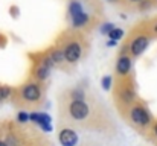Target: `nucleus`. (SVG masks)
<instances>
[{"mask_svg":"<svg viewBox=\"0 0 157 146\" xmlns=\"http://www.w3.org/2000/svg\"><path fill=\"white\" fill-rule=\"evenodd\" d=\"M104 5L101 0H69L67 2V21L69 29L81 34H89L102 20Z\"/></svg>","mask_w":157,"mask_h":146,"instance_id":"1","label":"nucleus"},{"mask_svg":"<svg viewBox=\"0 0 157 146\" xmlns=\"http://www.w3.org/2000/svg\"><path fill=\"white\" fill-rule=\"evenodd\" d=\"M61 114L73 125L78 126H95L99 128L102 108L89 102V96L86 95L81 99H72L67 95L61 99Z\"/></svg>","mask_w":157,"mask_h":146,"instance_id":"2","label":"nucleus"},{"mask_svg":"<svg viewBox=\"0 0 157 146\" xmlns=\"http://www.w3.org/2000/svg\"><path fill=\"white\" fill-rule=\"evenodd\" d=\"M55 44L61 49L63 56L69 67H73L78 62H81L87 56L89 49H90L86 34H81L73 29H67L61 32Z\"/></svg>","mask_w":157,"mask_h":146,"instance_id":"3","label":"nucleus"},{"mask_svg":"<svg viewBox=\"0 0 157 146\" xmlns=\"http://www.w3.org/2000/svg\"><path fill=\"white\" fill-rule=\"evenodd\" d=\"M113 97L114 103L119 110L121 114H124L136 100H137V92H136V84L133 79V75L127 78H114L113 84Z\"/></svg>","mask_w":157,"mask_h":146,"instance_id":"4","label":"nucleus"},{"mask_svg":"<svg viewBox=\"0 0 157 146\" xmlns=\"http://www.w3.org/2000/svg\"><path fill=\"white\" fill-rule=\"evenodd\" d=\"M153 37L150 35V32L147 31L145 24L144 23H139L136 28L131 29V32L128 34L127 40H125V44L122 46L121 53H128L133 59L134 58H139L147 49L150 46Z\"/></svg>","mask_w":157,"mask_h":146,"instance_id":"5","label":"nucleus"},{"mask_svg":"<svg viewBox=\"0 0 157 146\" xmlns=\"http://www.w3.org/2000/svg\"><path fill=\"white\" fill-rule=\"evenodd\" d=\"M15 99L23 108H29V110L38 108L44 100V85H43V82L35 81V79L25 82L17 90Z\"/></svg>","mask_w":157,"mask_h":146,"instance_id":"6","label":"nucleus"},{"mask_svg":"<svg viewBox=\"0 0 157 146\" xmlns=\"http://www.w3.org/2000/svg\"><path fill=\"white\" fill-rule=\"evenodd\" d=\"M122 116L125 117V120L128 122V125H131L139 133H148V129H150V126L153 123V117H151L150 110L139 99Z\"/></svg>","mask_w":157,"mask_h":146,"instance_id":"7","label":"nucleus"},{"mask_svg":"<svg viewBox=\"0 0 157 146\" xmlns=\"http://www.w3.org/2000/svg\"><path fill=\"white\" fill-rule=\"evenodd\" d=\"M53 70V67L49 64V61L43 56L35 59V64H34V69H32V79L35 81H40V82H44L49 76H51V72Z\"/></svg>","mask_w":157,"mask_h":146,"instance_id":"8","label":"nucleus"},{"mask_svg":"<svg viewBox=\"0 0 157 146\" xmlns=\"http://www.w3.org/2000/svg\"><path fill=\"white\" fill-rule=\"evenodd\" d=\"M133 72V58L128 53H119L114 66V78H127Z\"/></svg>","mask_w":157,"mask_h":146,"instance_id":"9","label":"nucleus"},{"mask_svg":"<svg viewBox=\"0 0 157 146\" xmlns=\"http://www.w3.org/2000/svg\"><path fill=\"white\" fill-rule=\"evenodd\" d=\"M43 56L49 61V64L52 66L53 69H61V70H69V69H70V67L67 66L64 56H63L61 49L58 47L56 44L52 46V47H49L46 52H43Z\"/></svg>","mask_w":157,"mask_h":146,"instance_id":"10","label":"nucleus"},{"mask_svg":"<svg viewBox=\"0 0 157 146\" xmlns=\"http://www.w3.org/2000/svg\"><path fill=\"white\" fill-rule=\"evenodd\" d=\"M58 140L61 146H76L78 145V134L72 128H63L58 134Z\"/></svg>","mask_w":157,"mask_h":146,"instance_id":"11","label":"nucleus"},{"mask_svg":"<svg viewBox=\"0 0 157 146\" xmlns=\"http://www.w3.org/2000/svg\"><path fill=\"white\" fill-rule=\"evenodd\" d=\"M144 24H145L147 31L150 32V35H151L153 38H157V17L151 18V20L144 21Z\"/></svg>","mask_w":157,"mask_h":146,"instance_id":"12","label":"nucleus"},{"mask_svg":"<svg viewBox=\"0 0 157 146\" xmlns=\"http://www.w3.org/2000/svg\"><path fill=\"white\" fill-rule=\"evenodd\" d=\"M124 35V32H122V29H116V28H113L110 32H108V37L111 38V40H119L121 37Z\"/></svg>","mask_w":157,"mask_h":146,"instance_id":"13","label":"nucleus"},{"mask_svg":"<svg viewBox=\"0 0 157 146\" xmlns=\"http://www.w3.org/2000/svg\"><path fill=\"white\" fill-rule=\"evenodd\" d=\"M9 95H11V88H8V87H0V100L9 97Z\"/></svg>","mask_w":157,"mask_h":146,"instance_id":"14","label":"nucleus"},{"mask_svg":"<svg viewBox=\"0 0 157 146\" xmlns=\"http://www.w3.org/2000/svg\"><path fill=\"white\" fill-rule=\"evenodd\" d=\"M148 133H150V134H153V139H156L157 140V120H153V123H151V126H150Z\"/></svg>","mask_w":157,"mask_h":146,"instance_id":"15","label":"nucleus"},{"mask_svg":"<svg viewBox=\"0 0 157 146\" xmlns=\"http://www.w3.org/2000/svg\"><path fill=\"white\" fill-rule=\"evenodd\" d=\"M142 0H121V3H125L127 6H137Z\"/></svg>","mask_w":157,"mask_h":146,"instance_id":"16","label":"nucleus"},{"mask_svg":"<svg viewBox=\"0 0 157 146\" xmlns=\"http://www.w3.org/2000/svg\"><path fill=\"white\" fill-rule=\"evenodd\" d=\"M28 117H29V116H28L26 113H20V114H18V120H20V122H26Z\"/></svg>","mask_w":157,"mask_h":146,"instance_id":"17","label":"nucleus"},{"mask_svg":"<svg viewBox=\"0 0 157 146\" xmlns=\"http://www.w3.org/2000/svg\"><path fill=\"white\" fill-rule=\"evenodd\" d=\"M102 84H104V88H107V90H108V88H110V85H108V84H110V78L104 79V81H102Z\"/></svg>","mask_w":157,"mask_h":146,"instance_id":"18","label":"nucleus"},{"mask_svg":"<svg viewBox=\"0 0 157 146\" xmlns=\"http://www.w3.org/2000/svg\"><path fill=\"white\" fill-rule=\"evenodd\" d=\"M107 2L111 5H121V0H107Z\"/></svg>","mask_w":157,"mask_h":146,"instance_id":"19","label":"nucleus"},{"mask_svg":"<svg viewBox=\"0 0 157 146\" xmlns=\"http://www.w3.org/2000/svg\"><path fill=\"white\" fill-rule=\"evenodd\" d=\"M0 146H8V145H6V143H5L3 140H0Z\"/></svg>","mask_w":157,"mask_h":146,"instance_id":"20","label":"nucleus"},{"mask_svg":"<svg viewBox=\"0 0 157 146\" xmlns=\"http://www.w3.org/2000/svg\"><path fill=\"white\" fill-rule=\"evenodd\" d=\"M153 2H154V5H156V6H157V0H153Z\"/></svg>","mask_w":157,"mask_h":146,"instance_id":"21","label":"nucleus"}]
</instances>
